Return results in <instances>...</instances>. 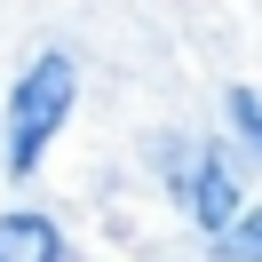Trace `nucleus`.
Returning a JSON list of instances; mask_svg holds the SVG:
<instances>
[{
  "label": "nucleus",
  "mask_w": 262,
  "mask_h": 262,
  "mask_svg": "<svg viewBox=\"0 0 262 262\" xmlns=\"http://www.w3.org/2000/svg\"><path fill=\"white\" fill-rule=\"evenodd\" d=\"M72 103H80V64H72L64 48H40L32 64H24L16 96H8V175H32V167L48 159V143L72 119Z\"/></svg>",
  "instance_id": "nucleus-1"
},
{
  "label": "nucleus",
  "mask_w": 262,
  "mask_h": 262,
  "mask_svg": "<svg viewBox=\"0 0 262 262\" xmlns=\"http://www.w3.org/2000/svg\"><path fill=\"white\" fill-rule=\"evenodd\" d=\"M191 214H199V230H207V238H223V230L238 223V175H230L223 151H207V159L191 167Z\"/></svg>",
  "instance_id": "nucleus-2"
},
{
  "label": "nucleus",
  "mask_w": 262,
  "mask_h": 262,
  "mask_svg": "<svg viewBox=\"0 0 262 262\" xmlns=\"http://www.w3.org/2000/svg\"><path fill=\"white\" fill-rule=\"evenodd\" d=\"M0 262H64V230L48 214H0Z\"/></svg>",
  "instance_id": "nucleus-3"
},
{
  "label": "nucleus",
  "mask_w": 262,
  "mask_h": 262,
  "mask_svg": "<svg viewBox=\"0 0 262 262\" xmlns=\"http://www.w3.org/2000/svg\"><path fill=\"white\" fill-rule=\"evenodd\" d=\"M223 262H262V207L223 230Z\"/></svg>",
  "instance_id": "nucleus-4"
},
{
  "label": "nucleus",
  "mask_w": 262,
  "mask_h": 262,
  "mask_svg": "<svg viewBox=\"0 0 262 262\" xmlns=\"http://www.w3.org/2000/svg\"><path fill=\"white\" fill-rule=\"evenodd\" d=\"M230 119H238V135L262 151V96H254V88H230Z\"/></svg>",
  "instance_id": "nucleus-5"
}]
</instances>
